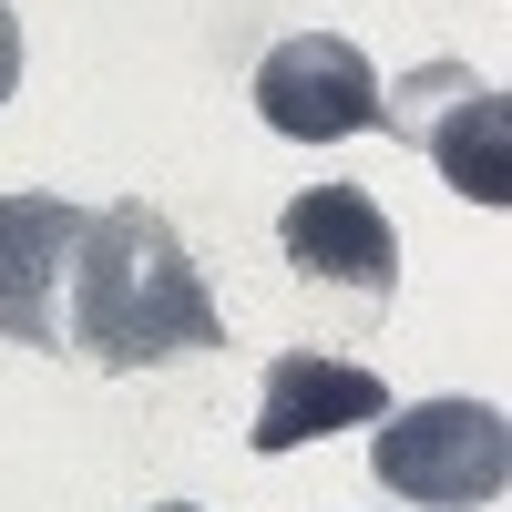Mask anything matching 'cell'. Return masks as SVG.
Segmentation results:
<instances>
[{"mask_svg": "<svg viewBox=\"0 0 512 512\" xmlns=\"http://www.w3.org/2000/svg\"><path fill=\"white\" fill-rule=\"evenodd\" d=\"M277 246H287V267L318 277V287H349V297H390V287H400V226L379 216L369 185H338V175H328V185H308V195H287Z\"/></svg>", "mask_w": 512, "mask_h": 512, "instance_id": "5b68a950", "label": "cell"}, {"mask_svg": "<svg viewBox=\"0 0 512 512\" xmlns=\"http://www.w3.org/2000/svg\"><path fill=\"white\" fill-rule=\"evenodd\" d=\"M379 123L431 154L451 195L512 205V103L492 93L472 62H420V72H400V93H390Z\"/></svg>", "mask_w": 512, "mask_h": 512, "instance_id": "3957f363", "label": "cell"}, {"mask_svg": "<svg viewBox=\"0 0 512 512\" xmlns=\"http://www.w3.org/2000/svg\"><path fill=\"white\" fill-rule=\"evenodd\" d=\"M154 512H205V502H154Z\"/></svg>", "mask_w": 512, "mask_h": 512, "instance_id": "9c48e42d", "label": "cell"}, {"mask_svg": "<svg viewBox=\"0 0 512 512\" xmlns=\"http://www.w3.org/2000/svg\"><path fill=\"white\" fill-rule=\"evenodd\" d=\"M72 246H82V205L41 195V185L0 195V338H21V349H62Z\"/></svg>", "mask_w": 512, "mask_h": 512, "instance_id": "8992f818", "label": "cell"}, {"mask_svg": "<svg viewBox=\"0 0 512 512\" xmlns=\"http://www.w3.org/2000/svg\"><path fill=\"white\" fill-rule=\"evenodd\" d=\"M359 420H390V379L338 359V349H287L267 359V379H256V420L246 441L256 451H297V441H328V431H359Z\"/></svg>", "mask_w": 512, "mask_h": 512, "instance_id": "52a82bcc", "label": "cell"}, {"mask_svg": "<svg viewBox=\"0 0 512 512\" xmlns=\"http://www.w3.org/2000/svg\"><path fill=\"white\" fill-rule=\"evenodd\" d=\"M369 472L390 502H431V512H472V502H502L512 482V420L492 400H420V410H390L369 431Z\"/></svg>", "mask_w": 512, "mask_h": 512, "instance_id": "7a4b0ae2", "label": "cell"}, {"mask_svg": "<svg viewBox=\"0 0 512 512\" xmlns=\"http://www.w3.org/2000/svg\"><path fill=\"white\" fill-rule=\"evenodd\" d=\"M256 113H267V134L287 144H338V134H379V113H390V82L359 41L338 31H287L267 62H256Z\"/></svg>", "mask_w": 512, "mask_h": 512, "instance_id": "277c9868", "label": "cell"}, {"mask_svg": "<svg viewBox=\"0 0 512 512\" xmlns=\"http://www.w3.org/2000/svg\"><path fill=\"white\" fill-rule=\"evenodd\" d=\"M62 349H82L93 369H164V359L226 349V308L205 297L164 205L123 195L103 216H82L72 277H62Z\"/></svg>", "mask_w": 512, "mask_h": 512, "instance_id": "6da1fadb", "label": "cell"}, {"mask_svg": "<svg viewBox=\"0 0 512 512\" xmlns=\"http://www.w3.org/2000/svg\"><path fill=\"white\" fill-rule=\"evenodd\" d=\"M11 82H21V21H11V0H0V103H11Z\"/></svg>", "mask_w": 512, "mask_h": 512, "instance_id": "ba28073f", "label": "cell"}]
</instances>
